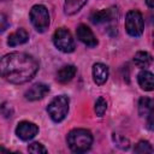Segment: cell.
<instances>
[{
	"label": "cell",
	"instance_id": "6da1fadb",
	"mask_svg": "<svg viewBox=\"0 0 154 154\" xmlns=\"http://www.w3.org/2000/svg\"><path fill=\"white\" fill-rule=\"evenodd\" d=\"M1 76L13 84L29 82L38 70V63L31 55L23 52H12L1 58Z\"/></svg>",
	"mask_w": 154,
	"mask_h": 154
},
{
	"label": "cell",
	"instance_id": "7a4b0ae2",
	"mask_svg": "<svg viewBox=\"0 0 154 154\" xmlns=\"http://www.w3.org/2000/svg\"><path fill=\"white\" fill-rule=\"evenodd\" d=\"M67 146L75 153H84L93 144V135L85 129H73L67 135Z\"/></svg>",
	"mask_w": 154,
	"mask_h": 154
},
{
	"label": "cell",
	"instance_id": "3957f363",
	"mask_svg": "<svg viewBox=\"0 0 154 154\" xmlns=\"http://www.w3.org/2000/svg\"><path fill=\"white\" fill-rule=\"evenodd\" d=\"M69 103H70V100L65 95L55 96L48 103L47 112L53 122L60 123L61 120L65 119V117L67 116V112H69Z\"/></svg>",
	"mask_w": 154,
	"mask_h": 154
},
{
	"label": "cell",
	"instance_id": "277c9868",
	"mask_svg": "<svg viewBox=\"0 0 154 154\" xmlns=\"http://www.w3.org/2000/svg\"><path fill=\"white\" fill-rule=\"evenodd\" d=\"M30 22L38 32H45L49 26V13L43 5H35L30 10Z\"/></svg>",
	"mask_w": 154,
	"mask_h": 154
},
{
	"label": "cell",
	"instance_id": "5b68a950",
	"mask_svg": "<svg viewBox=\"0 0 154 154\" xmlns=\"http://www.w3.org/2000/svg\"><path fill=\"white\" fill-rule=\"evenodd\" d=\"M143 28H144V23H143V17H142L141 12H138L136 10L129 11L125 17V29H126L128 34L130 36L138 37L142 35Z\"/></svg>",
	"mask_w": 154,
	"mask_h": 154
},
{
	"label": "cell",
	"instance_id": "8992f818",
	"mask_svg": "<svg viewBox=\"0 0 154 154\" xmlns=\"http://www.w3.org/2000/svg\"><path fill=\"white\" fill-rule=\"evenodd\" d=\"M53 43L59 51L64 53H71L75 51V41L72 38V35L65 28H59L58 30H55L53 35Z\"/></svg>",
	"mask_w": 154,
	"mask_h": 154
},
{
	"label": "cell",
	"instance_id": "52a82bcc",
	"mask_svg": "<svg viewBox=\"0 0 154 154\" xmlns=\"http://www.w3.org/2000/svg\"><path fill=\"white\" fill-rule=\"evenodd\" d=\"M38 132V128L36 124L31 122H20L16 128V135L22 141H29L34 138Z\"/></svg>",
	"mask_w": 154,
	"mask_h": 154
},
{
	"label": "cell",
	"instance_id": "ba28073f",
	"mask_svg": "<svg viewBox=\"0 0 154 154\" xmlns=\"http://www.w3.org/2000/svg\"><path fill=\"white\" fill-rule=\"evenodd\" d=\"M118 17V10L116 7L101 10L97 12H94L90 17V20L94 24H103V23H109Z\"/></svg>",
	"mask_w": 154,
	"mask_h": 154
},
{
	"label": "cell",
	"instance_id": "9c48e42d",
	"mask_svg": "<svg viewBox=\"0 0 154 154\" xmlns=\"http://www.w3.org/2000/svg\"><path fill=\"white\" fill-rule=\"evenodd\" d=\"M76 34H77L78 40H79L82 43H84L85 46L93 48V47H95V46L97 45L96 37L94 36V34H93V31L90 30V28L87 26L85 24H79V25L77 26V29H76Z\"/></svg>",
	"mask_w": 154,
	"mask_h": 154
},
{
	"label": "cell",
	"instance_id": "30bf717a",
	"mask_svg": "<svg viewBox=\"0 0 154 154\" xmlns=\"http://www.w3.org/2000/svg\"><path fill=\"white\" fill-rule=\"evenodd\" d=\"M49 91V87L45 83H36L31 85L24 94L25 99L29 101H36L42 97H45Z\"/></svg>",
	"mask_w": 154,
	"mask_h": 154
},
{
	"label": "cell",
	"instance_id": "8fae6325",
	"mask_svg": "<svg viewBox=\"0 0 154 154\" xmlns=\"http://www.w3.org/2000/svg\"><path fill=\"white\" fill-rule=\"evenodd\" d=\"M137 81L140 87L143 90H147V91L154 90V73H152L150 71H147V70L140 71V73L137 75Z\"/></svg>",
	"mask_w": 154,
	"mask_h": 154
},
{
	"label": "cell",
	"instance_id": "7c38bea8",
	"mask_svg": "<svg viewBox=\"0 0 154 154\" xmlns=\"http://www.w3.org/2000/svg\"><path fill=\"white\" fill-rule=\"evenodd\" d=\"M93 78L94 82L99 85L106 83L108 78V67L102 63H96L93 66Z\"/></svg>",
	"mask_w": 154,
	"mask_h": 154
},
{
	"label": "cell",
	"instance_id": "4fadbf2b",
	"mask_svg": "<svg viewBox=\"0 0 154 154\" xmlns=\"http://www.w3.org/2000/svg\"><path fill=\"white\" fill-rule=\"evenodd\" d=\"M28 40H29V35H28L26 30L23 29V28H19L14 32L10 34L8 40H7V45L10 47H16V46H19V45L25 43Z\"/></svg>",
	"mask_w": 154,
	"mask_h": 154
},
{
	"label": "cell",
	"instance_id": "5bb4252c",
	"mask_svg": "<svg viewBox=\"0 0 154 154\" xmlns=\"http://www.w3.org/2000/svg\"><path fill=\"white\" fill-rule=\"evenodd\" d=\"M76 72H77V70H76V67L73 65H65V66H63L58 71V73H57V81L59 83L65 84V83L70 82L75 77Z\"/></svg>",
	"mask_w": 154,
	"mask_h": 154
},
{
	"label": "cell",
	"instance_id": "9a60e30c",
	"mask_svg": "<svg viewBox=\"0 0 154 154\" xmlns=\"http://www.w3.org/2000/svg\"><path fill=\"white\" fill-rule=\"evenodd\" d=\"M154 111V99L143 96L138 101V113L141 117H148Z\"/></svg>",
	"mask_w": 154,
	"mask_h": 154
},
{
	"label": "cell",
	"instance_id": "2e32d148",
	"mask_svg": "<svg viewBox=\"0 0 154 154\" xmlns=\"http://www.w3.org/2000/svg\"><path fill=\"white\" fill-rule=\"evenodd\" d=\"M152 61H153V58H152V55H150L148 52L141 51V52H137V53L135 54V57H134V63H135V65L138 66V67H141V69L148 67V66L152 64Z\"/></svg>",
	"mask_w": 154,
	"mask_h": 154
},
{
	"label": "cell",
	"instance_id": "e0dca14e",
	"mask_svg": "<svg viewBox=\"0 0 154 154\" xmlns=\"http://www.w3.org/2000/svg\"><path fill=\"white\" fill-rule=\"evenodd\" d=\"M85 2H87V0H65L64 11L69 16L75 14L85 5Z\"/></svg>",
	"mask_w": 154,
	"mask_h": 154
},
{
	"label": "cell",
	"instance_id": "ac0fdd59",
	"mask_svg": "<svg viewBox=\"0 0 154 154\" xmlns=\"http://www.w3.org/2000/svg\"><path fill=\"white\" fill-rule=\"evenodd\" d=\"M106 109H107V102L102 96H100L95 102V113H96V116L102 117L105 114Z\"/></svg>",
	"mask_w": 154,
	"mask_h": 154
},
{
	"label": "cell",
	"instance_id": "d6986e66",
	"mask_svg": "<svg viewBox=\"0 0 154 154\" xmlns=\"http://www.w3.org/2000/svg\"><path fill=\"white\" fill-rule=\"evenodd\" d=\"M113 141H114V143H116V146L118 147V148H120V149H128L129 147H130V142H129V140L126 138V137H124V136H122V135H113Z\"/></svg>",
	"mask_w": 154,
	"mask_h": 154
},
{
	"label": "cell",
	"instance_id": "ffe728a7",
	"mask_svg": "<svg viewBox=\"0 0 154 154\" xmlns=\"http://www.w3.org/2000/svg\"><path fill=\"white\" fill-rule=\"evenodd\" d=\"M135 153H152L153 148L148 141H140L135 147Z\"/></svg>",
	"mask_w": 154,
	"mask_h": 154
},
{
	"label": "cell",
	"instance_id": "44dd1931",
	"mask_svg": "<svg viewBox=\"0 0 154 154\" xmlns=\"http://www.w3.org/2000/svg\"><path fill=\"white\" fill-rule=\"evenodd\" d=\"M28 150L30 153H35V154H40V153H47V149L43 147V144L38 143V142H34L28 147Z\"/></svg>",
	"mask_w": 154,
	"mask_h": 154
},
{
	"label": "cell",
	"instance_id": "7402d4cb",
	"mask_svg": "<svg viewBox=\"0 0 154 154\" xmlns=\"http://www.w3.org/2000/svg\"><path fill=\"white\" fill-rule=\"evenodd\" d=\"M147 128L152 131H154V111L147 117Z\"/></svg>",
	"mask_w": 154,
	"mask_h": 154
},
{
	"label": "cell",
	"instance_id": "603a6c76",
	"mask_svg": "<svg viewBox=\"0 0 154 154\" xmlns=\"http://www.w3.org/2000/svg\"><path fill=\"white\" fill-rule=\"evenodd\" d=\"M1 22H2L1 31H5V29H6V17H5V14H1Z\"/></svg>",
	"mask_w": 154,
	"mask_h": 154
},
{
	"label": "cell",
	"instance_id": "cb8c5ba5",
	"mask_svg": "<svg viewBox=\"0 0 154 154\" xmlns=\"http://www.w3.org/2000/svg\"><path fill=\"white\" fill-rule=\"evenodd\" d=\"M146 4H147L150 8H154V0H146Z\"/></svg>",
	"mask_w": 154,
	"mask_h": 154
},
{
	"label": "cell",
	"instance_id": "d4e9b609",
	"mask_svg": "<svg viewBox=\"0 0 154 154\" xmlns=\"http://www.w3.org/2000/svg\"><path fill=\"white\" fill-rule=\"evenodd\" d=\"M153 46H154V34H153Z\"/></svg>",
	"mask_w": 154,
	"mask_h": 154
}]
</instances>
